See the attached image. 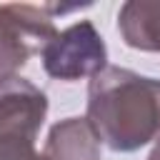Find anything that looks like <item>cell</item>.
Wrapping results in <instances>:
<instances>
[{
	"mask_svg": "<svg viewBox=\"0 0 160 160\" xmlns=\"http://www.w3.org/2000/svg\"><path fill=\"white\" fill-rule=\"evenodd\" d=\"M85 120L110 150H140L160 135V80L108 65L90 78Z\"/></svg>",
	"mask_w": 160,
	"mask_h": 160,
	"instance_id": "1",
	"label": "cell"
},
{
	"mask_svg": "<svg viewBox=\"0 0 160 160\" xmlns=\"http://www.w3.org/2000/svg\"><path fill=\"white\" fill-rule=\"evenodd\" d=\"M42 68L55 80H82L108 68V48L90 20L55 32L40 50Z\"/></svg>",
	"mask_w": 160,
	"mask_h": 160,
	"instance_id": "2",
	"label": "cell"
},
{
	"mask_svg": "<svg viewBox=\"0 0 160 160\" xmlns=\"http://www.w3.org/2000/svg\"><path fill=\"white\" fill-rule=\"evenodd\" d=\"M55 32L48 8L20 2L0 5V75H15Z\"/></svg>",
	"mask_w": 160,
	"mask_h": 160,
	"instance_id": "3",
	"label": "cell"
},
{
	"mask_svg": "<svg viewBox=\"0 0 160 160\" xmlns=\"http://www.w3.org/2000/svg\"><path fill=\"white\" fill-rule=\"evenodd\" d=\"M45 115L48 98L38 85L20 75H0V132L35 142Z\"/></svg>",
	"mask_w": 160,
	"mask_h": 160,
	"instance_id": "4",
	"label": "cell"
},
{
	"mask_svg": "<svg viewBox=\"0 0 160 160\" xmlns=\"http://www.w3.org/2000/svg\"><path fill=\"white\" fill-rule=\"evenodd\" d=\"M45 160H100V140L85 118H65L48 132Z\"/></svg>",
	"mask_w": 160,
	"mask_h": 160,
	"instance_id": "5",
	"label": "cell"
},
{
	"mask_svg": "<svg viewBox=\"0 0 160 160\" xmlns=\"http://www.w3.org/2000/svg\"><path fill=\"white\" fill-rule=\"evenodd\" d=\"M118 30L125 45L145 52H160V2H125L118 12Z\"/></svg>",
	"mask_w": 160,
	"mask_h": 160,
	"instance_id": "6",
	"label": "cell"
},
{
	"mask_svg": "<svg viewBox=\"0 0 160 160\" xmlns=\"http://www.w3.org/2000/svg\"><path fill=\"white\" fill-rule=\"evenodd\" d=\"M0 160H45V155L35 152L32 140L0 132Z\"/></svg>",
	"mask_w": 160,
	"mask_h": 160,
	"instance_id": "7",
	"label": "cell"
},
{
	"mask_svg": "<svg viewBox=\"0 0 160 160\" xmlns=\"http://www.w3.org/2000/svg\"><path fill=\"white\" fill-rule=\"evenodd\" d=\"M148 160H160V138H158V142H155V148H152V152L148 155Z\"/></svg>",
	"mask_w": 160,
	"mask_h": 160,
	"instance_id": "8",
	"label": "cell"
}]
</instances>
